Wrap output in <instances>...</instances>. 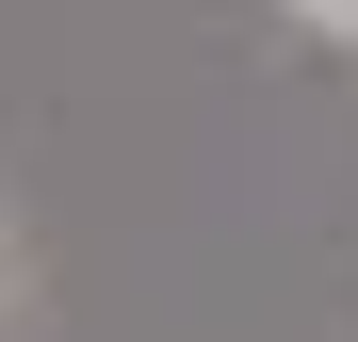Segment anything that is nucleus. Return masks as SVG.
Segmentation results:
<instances>
[{
    "label": "nucleus",
    "mask_w": 358,
    "mask_h": 342,
    "mask_svg": "<svg viewBox=\"0 0 358 342\" xmlns=\"http://www.w3.org/2000/svg\"><path fill=\"white\" fill-rule=\"evenodd\" d=\"M293 17H310V33H358V0H293Z\"/></svg>",
    "instance_id": "f257e3e1"
}]
</instances>
